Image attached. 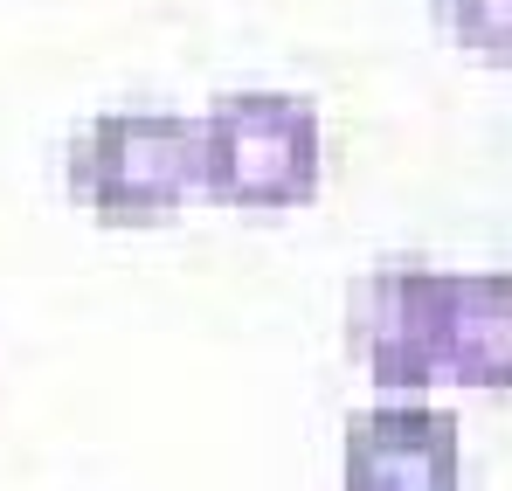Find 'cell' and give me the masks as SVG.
Listing matches in <instances>:
<instances>
[{"instance_id": "7a4b0ae2", "label": "cell", "mask_w": 512, "mask_h": 491, "mask_svg": "<svg viewBox=\"0 0 512 491\" xmlns=\"http://www.w3.org/2000/svg\"><path fill=\"white\" fill-rule=\"evenodd\" d=\"M70 194L104 222H160L201 187V125L180 111H111L70 139Z\"/></svg>"}, {"instance_id": "277c9868", "label": "cell", "mask_w": 512, "mask_h": 491, "mask_svg": "<svg viewBox=\"0 0 512 491\" xmlns=\"http://www.w3.org/2000/svg\"><path fill=\"white\" fill-rule=\"evenodd\" d=\"M346 491H457V415L423 402L353 415Z\"/></svg>"}, {"instance_id": "5b68a950", "label": "cell", "mask_w": 512, "mask_h": 491, "mask_svg": "<svg viewBox=\"0 0 512 491\" xmlns=\"http://www.w3.org/2000/svg\"><path fill=\"white\" fill-rule=\"evenodd\" d=\"M436 374H450L464 388H512V270L443 277Z\"/></svg>"}, {"instance_id": "8992f818", "label": "cell", "mask_w": 512, "mask_h": 491, "mask_svg": "<svg viewBox=\"0 0 512 491\" xmlns=\"http://www.w3.org/2000/svg\"><path fill=\"white\" fill-rule=\"evenodd\" d=\"M429 7L464 49H478L492 63H512V0H429Z\"/></svg>"}, {"instance_id": "3957f363", "label": "cell", "mask_w": 512, "mask_h": 491, "mask_svg": "<svg viewBox=\"0 0 512 491\" xmlns=\"http://www.w3.org/2000/svg\"><path fill=\"white\" fill-rule=\"evenodd\" d=\"M436 298H443V270H423V263H388V270L353 277L346 339L381 388L436 381Z\"/></svg>"}, {"instance_id": "6da1fadb", "label": "cell", "mask_w": 512, "mask_h": 491, "mask_svg": "<svg viewBox=\"0 0 512 491\" xmlns=\"http://www.w3.org/2000/svg\"><path fill=\"white\" fill-rule=\"evenodd\" d=\"M319 104L291 90H229L201 118V187L236 208H298L319 194Z\"/></svg>"}]
</instances>
